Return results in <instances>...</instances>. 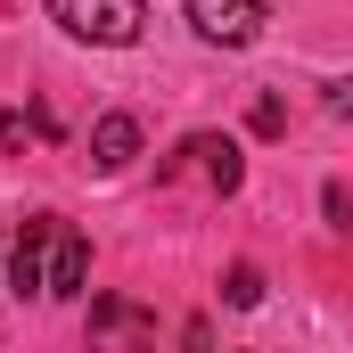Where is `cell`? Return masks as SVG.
<instances>
[{
	"label": "cell",
	"instance_id": "1",
	"mask_svg": "<svg viewBox=\"0 0 353 353\" xmlns=\"http://www.w3.org/2000/svg\"><path fill=\"white\" fill-rule=\"evenodd\" d=\"M50 17L90 50H132L148 25V0H50Z\"/></svg>",
	"mask_w": 353,
	"mask_h": 353
},
{
	"label": "cell",
	"instance_id": "2",
	"mask_svg": "<svg viewBox=\"0 0 353 353\" xmlns=\"http://www.w3.org/2000/svg\"><path fill=\"white\" fill-rule=\"evenodd\" d=\"M165 181H197V189L230 197V189L247 181V157H239V140H230V132H189L173 157H165Z\"/></svg>",
	"mask_w": 353,
	"mask_h": 353
},
{
	"label": "cell",
	"instance_id": "3",
	"mask_svg": "<svg viewBox=\"0 0 353 353\" xmlns=\"http://www.w3.org/2000/svg\"><path fill=\"white\" fill-rule=\"evenodd\" d=\"M189 8V25H197V41H214V50H255L271 25L263 0H181Z\"/></svg>",
	"mask_w": 353,
	"mask_h": 353
},
{
	"label": "cell",
	"instance_id": "4",
	"mask_svg": "<svg viewBox=\"0 0 353 353\" xmlns=\"http://www.w3.org/2000/svg\"><path fill=\"white\" fill-rule=\"evenodd\" d=\"M50 255H58V214H25L17 255H8V288L17 296H50Z\"/></svg>",
	"mask_w": 353,
	"mask_h": 353
},
{
	"label": "cell",
	"instance_id": "5",
	"mask_svg": "<svg viewBox=\"0 0 353 353\" xmlns=\"http://www.w3.org/2000/svg\"><path fill=\"white\" fill-rule=\"evenodd\" d=\"M140 157V123L132 115H99L90 123V173H123Z\"/></svg>",
	"mask_w": 353,
	"mask_h": 353
},
{
	"label": "cell",
	"instance_id": "6",
	"mask_svg": "<svg viewBox=\"0 0 353 353\" xmlns=\"http://www.w3.org/2000/svg\"><path fill=\"white\" fill-rule=\"evenodd\" d=\"M90 279V239L74 222H58V255H50V296H83Z\"/></svg>",
	"mask_w": 353,
	"mask_h": 353
},
{
	"label": "cell",
	"instance_id": "7",
	"mask_svg": "<svg viewBox=\"0 0 353 353\" xmlns=\"http://www.w3.org/2000/svg\"><path fill=\"white\" fill-rule=\"evenodd\" d=\"M33 140H50V115H25V107H8V115H0V148H17V157H25Z\"/></svg>",
	"mask_w": 353,
	"mask_h": 353
},
{
	"label": "cell",
	"instance_id": "8",
	"mask_svg": "<svg viewBox=\"0 0 353 353\" xmlns=\"http://www.w3.org/2000/svg\"><path fill=\"white\" fill-rule=\"evenodd\" d=\"M222 304H230V312H255V304H263V271H255V263H230V279H222Z\"/></svg>",
	"mask_w": 353,
	"mask_h": 353
},
{
	"label": "cell",
	"instance_id": "9",
	"mask_svg": "<svg viewBox=\"0 0 353 353\" xmlns=\"http://www.w3.org/2000/svg\"><path fill=\"white\" fill-rule=\"evenodd\" d=\"M321 214H329V230H353V197H345V181H329V189H321Z\"/></svg>",
	"mask_w": 353,
	"mask_h": 353
},
{
	"label": "cell",
	"instance_id": "10",
	"mask_svg": "<svg viewBox=\"0 0 353 353\" xmlns=\"http://www.w3.org/2000/svg\"><path fill=\"white\" fill-rule=\"evenodd\" d=\"M247 123L271 140V132H288V107H279V99H255V115H247Z\"/></svg>",
	"mask_w": 353,
	"mask_h": 353
},
{
	"label": "cell",
	"instance_id": "11",
	"mask_svg": "<svg viewBox=\"0 0 353 353\" xmlns=\"http://www.w3.org/2000/svg\"><path fill=\"white\" fill-rule=\"evenodd\" d=\"M329 115H337V123H353V74H345V83H329Z\"/></svg>",
	"mask_w": 353,
	"mask_h": 353
},
{
	"label": "cell",
	"instance_id": "12",
	"mask_svg": "<svg viewBox=\"0 0 353 353\" xmlns=\"http://www.w3.org/2000/svg\"><path fill=\"white\" fill-rule=\"evenodd\" d=\"M181 353H214V329H205V321H189V329H181Z\"/></svg>",
	"mask_w": 353,
	"mask_h": 353
},
{
	"label": "cell",
	"instance_id": "13",
	"mask_svg": "<svg viewBox=\"0 0 353 353\" xmlns=\"http://www.w3.org/2000/svg\"><path fill=\"white\" fill-rule=\"evenodd\" d=\"M115 353H157V345H115Z\"/></svg>",
	"mask_w": 353,
	"mask_h": 353
}]
</instances>
